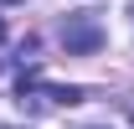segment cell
Wrapping results in <instances>:
<instances>
[{
    "label": "cell",
    "instance_id": "1",
    "mask_svg": "<svg viewBox=\"0 0 134 129\" xmlns=\"http://www.w3.org/2000/svg\"><path fill=\"white\" fill-rule=\"evenodd\" d=\"M62 47H67V57H93V52L103 47V26H98V16H62Z\"/></svg>",
    "mask_w": 134,
    "mask_h": 129
},
{
    "label": "cell",
    "instance_id": "2",
    "mask_svg": "<svg viewBox=\"0 0 134 129\" xmlns=\"http://www.w3.org/2000/svg\"><path fill=\"white\" fill-rule=\"evenodd\" d=\"M16 98H21V109H26V103H31V109H41V103H83V88H57V83H41L31 72V78H21Z\"/></svg>",
    "mask_w": 134,
    "mask_h": 129
},
{
    "label": "cell",
    "instance_id": "3",
    "mask_svg": "<svg viewBox=\"0 0 134 129\" xmlns=\"http://www.w3.org/2000/svg\"><path fill=\"white\" fill-rule=\"evenodd\" d=\"M0 5H21V0H0Z\"/></svg>",
    "mask_w": 134,
    "mask_h": 129
}]
</instances>
